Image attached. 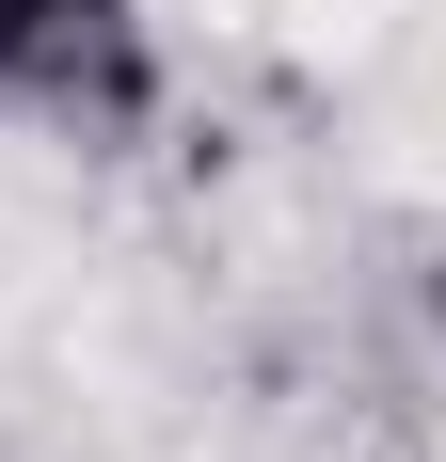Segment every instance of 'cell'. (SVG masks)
Segmentation results:
<instances>
[{
    "mask_svg": "<svg viewBox=\"0 0 446 462\" xmlns=\"http://www.w3.org/2000/svg\"><path fill=\"white\" fill-rule=\"evenodd\" d=\"M160 112L144 0H0V128L16 143H128Z\"/></svg>",
    "mask_w": 446,
    "mask_h": 462,
    "instance_id": "6da1fadb",
    "label": "cell"
},
{
    "mask_svg": "<svg viewBox=\"0 0 446 462\" xmlns=\"http://www.w3.org/2000/svg\"><path fill=\"white\" fill-rule=\"evenodd\" d=\"M414 303H431V335H446V224H431V287H414Z\"/></svg>",
    "mask_w": 446,
    "mask_h": 462,
    "instance_id": "7a4b0ae2",
    "label": "cell"
}]
</instances>
